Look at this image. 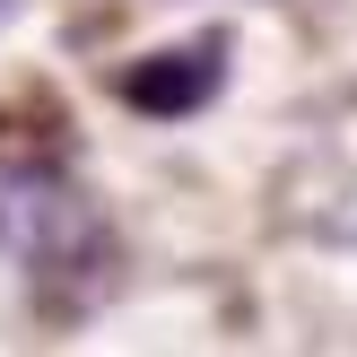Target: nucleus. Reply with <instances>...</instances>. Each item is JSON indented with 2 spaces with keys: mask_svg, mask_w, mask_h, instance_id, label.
<instances>
[{
  "mask_svg": "<svg viewBox=\"0 0 357 357\" xmlns=\"http://www.w3.org/2000/svg\"><path fill=\"white\" fill-rule=\"evenodd\" d=\"M105 236L114 227L52 149H0V253L26 279H44L52 296L87 288L105 271Z\"/></svg>",
  "mask_w": 357,
  "mask_h": 357,
  "instance_id": "f257e3e1",
  "label": "nucleus"
},
{
  "mask_svg": "<svg viewBox=\"0 0 357 357\" xmlns=\"http://www.w3.org/2000/svg\"><path fill=\"white\" fill-rule=\"evenodd\" d=\"M218 87H227V35H192V44H157V52H139V61H122L114 96L131 105V114H149V122H183V114H201Z\"/></svg>",
  "mask_w": 357,
  "mask_h": 357,
  "instance_id": "f03ea898",
  "label": "nucleus"
},
{
  "mask_svg": "<svg viewBox=\"0 0 357 357\" xmlns=\"http://www.w3.org/2000/svg\"><path fill=\"white\" fill-rule=\"evenodd\" d=\"M0 17H9V0H0Z\"/></svg>",
  "mask_w": 357,
  "mask_h": 357,
  "instance_id": "7ed1b4c3",
  "label": "nucleus"
}]
</instances>
